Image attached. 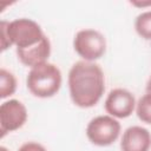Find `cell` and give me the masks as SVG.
Segmentation results:
<instances>
[{
	"label": "cell",
	"instance_id": "15",
	"mask_svg": "<svg viewBox=\"0 0 151 151\" xmlns=\"http://www.w3.org/2000/svg\"><path fill=\"white\" fill-rule=\"evenodd\" d=\"M146 92L147 93H151V77L149 78V80L146 83Z\"/></svg>",
	"mask_w": 151,
	"mask_h": 151
},
{
	"label": "cell",
	"instance_id": "4",
	"mask_svg": "<svg viewBox=\"0 0 151 151\" xmlns=\"http://www.w3.org/2000/svg\"><path fill=\"white\" fill-rule=\"evenodd\" d=\"M120 133V124L111 116H98L90 120L86 127L88 140L97 146L113 144Z\"/></svg>",
	"mask_w": 151,
	"mask_h": 151
},
{
	"label": "cell",
	"instance_id": "11",
	"mask_svg": "<svg viewBox=\"0 0 151 151\" xmlns=\"http://www.w3.org/2000/svg\"><path fill=\"white\" fill-rule=\"evenodd\" d=\"M134 28L139 37L151 40V11L140 13L134 21Z\"/></svg>",
	"mask_w": 151,
	"mask_h": 151
},
{
	"label": "cell",
	"instance_id": "8",
	"mask_svg": "<svg viewBox=\"0 0 151 151\" xmlns=\"http://www.w3.org/2000/svg\"><path fill=\"white\" fill-rule=\"evenodd\" d=\"M151 146V133L147 129L134 125L127 127L120 140L122 151H149Z\"/></svg>",
	"mask_w": 151,
	"mask_h": 151
},
{
	"label": "cell",
	"instance_id": "13",
	"mask_svg": "<svg viewBox=\"0 0 151 151\" xmlns=\"http://www.w3.org/2000/svg\"><path fill=\"white\" fill-rule=\"evenodd\" d=\"M18 151H46V149L41 144L34 143V142H28V143L22 144Z\"/></svg>",
	"mask_w": 151,
	"mask_h": 151
},
{
	"label": "cell",
	"instance_id": "7",
	"mask_svg": "<svg viewBox=\"0 0 151 151\" xmlns=\"http://www.w3.org/2000/svg\"><path fill=\"white\" fill-rule=\"evenodd\" d=\"M134 96L125 88L110 91L105 100V110L113 118H127L136 107Z\"/></svg>",
	"mask_w": 151,
	"mask_h": 151
},
{
	"label": "cell",
	"instance_id": "14",
	"mask_svg": "<svg viewBox=\"0 0 151 151\" xmlns=\"http://www.w3.org/2000/svg\"><path fill=\"white\" fill-rule=\"evenodd\" d=\"M132 5L134 6H139V7H144V6H150L151 5V1H145V2H139V1H131Z\"/></svg>",
	"mask_w": 151,
	"mask_h": 151
},
{
	"label": "cell",
	"instance_id": "6",
	"mask_svg": "<svg viewBox=\"0 0 151 151\" xmlns=\"http://www.w3.org/2000/svg\"><path fill=\"white\" fill-rule=\"evenodd\" d=\"M27 120V110L26 106L17 100L11 99L4 101L0 106V131L1 137L7 132L15 131L20 129Z\"/></svg>",
	"mask_w": 151,
	"mask_h": 151
},
{
	"label": "cell",
	"instance_id": "12",
	"mask_svg": "<svg viewBox=\"0 0 151 151\" xmlns=\"http://www.w3.org/2000/svg\"><path fill=\"white\" fill-rule=\"evenodd\" d=\"M136 113L143 123L151 125V93H146L139 98L136 104Z\"/></svg>",
	"mask_w": 151,
	"mask_h": 151
},
{
	"label": "cell",
	"instance_id": "16",
	"mask_svg": "<svg viewBox=\"0 0 151 151\" xmlns=\"http://www.w3.org/2000/svg\"><path fill=\"white\" fill-rule=\"evenodd\" d=\"M0 151H7V149H6L5 146H1V147H0Z\"/></svg>",
	"mask_w": 151,
	"mask_h": 151
},
{
	"label": "cell",
	"instance_id": "5",
	"mask_svg": "<svg viewBox=\"0 0 151 151\" xmlns=\"http://www.w3.org/2000/svg\"><path fill=\"white\" fill-rule=\"evenodd\" d=\"M74 51L85 61H93L101 58L106 51L105 37L91 28L79 31L73 39Z\"/></svg>",
	"mask_w": 151,
	"mask_h": 151
},
{
	"label": "cell",
	"instance_id": "1",
	"mask_svg": "<svg viewBox=\"0 0 151 151\" xmlns=\"http://www.w3.org/2000/svg\"><path fill=\"white\" fill-rule=\"evenodd\" d=\"M68 90L74 105L81 109L94 106L105 91L103 70L91 61H77L68 72Z\"/></svg>",
	"mask_w": 151,
	"mask_h": 151
},
{
	"label": "cell",
	"instance_id": "3",
	"mask_svg": "<svg viewBox=\"0 0 151 151\" xmlns=\"http://www.w3.org/2000/svg\"><path fill=\"white\" fill-rule=\"evenodd\" d=\"M26 85L29 92L38 98H50L58 93L61 86V72L51 64L44 63L31 68Z\"/></svg>",
	"mask_w": 151,
	"mask_h": 151
},
{
	"label": "cell",
	"instance_id": "9",
	"mask_svg": "<svg viewBox=\"0 0 151 151\" xmlns=\"http://www.w3.org/2000/svg\"><path fill=\"white\" fill-rule=\"evenodd\" d=\"M18 59L26 66L31 68L40 64L47 63L51 54V42L47 37H45L39 44L31 46L28 48H17L15 50Z\"/></svg>",
	"mask_w": 151,
	"mask_h": 151
},
{
	"label": "cell",
	"instance_id": "10",
	"mask_svg": "<svg viewBox=\"0 0 151 151\" xmlns=\"http://www.w3.org/2000/svg\"><path fill=\"white\" fill-rule=\"evenodd\" d=\"M17 90V79L9 71L0 70V97L2 99L12 96Z\"/></svg>",
	"mask_w": 151,
	"mask_h": 151
},
{
	"label": "cell",
	"instance_id": "2",
	"mask_svg": "<svg viewBox=\"0 0 151 151\" xmlns=\"http://www.w3.org/2000/svg\"><path fill=\"white\" fill-rule=\"evenodd\" d=\"M1 50L14 45L17 48H28L39 44L46 35L41 27L27 18L15 19L11 22L1 21Z\"/></svg>",
	"mask_w": 151,
	"mask_h": 151
}]
</instances>
